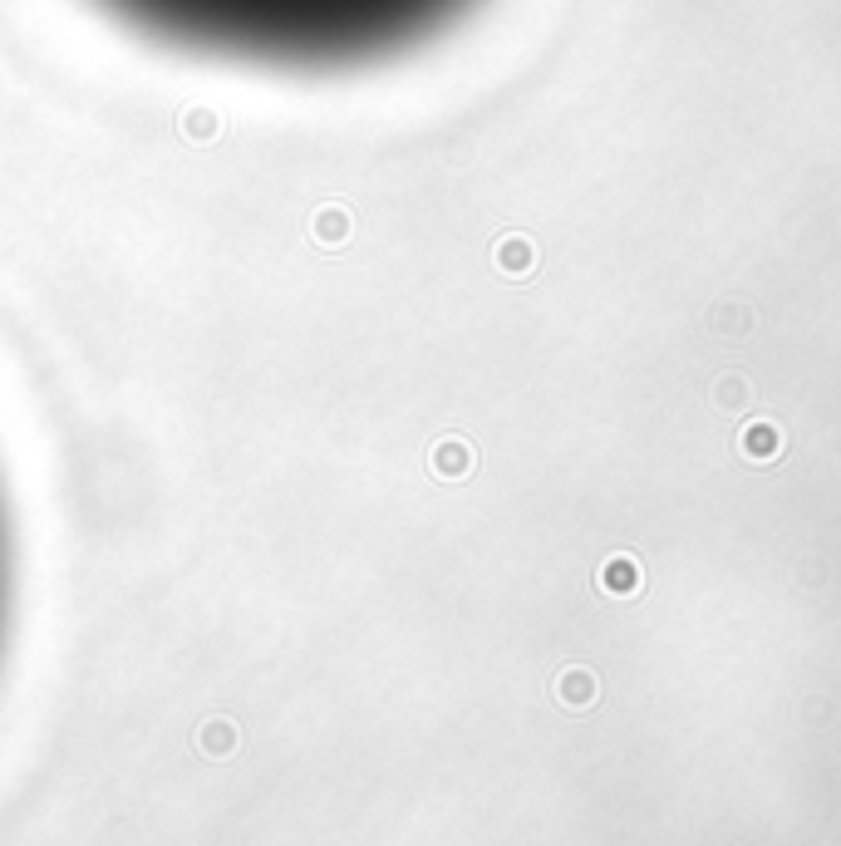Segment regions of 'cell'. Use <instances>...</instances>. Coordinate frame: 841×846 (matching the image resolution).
Masks as SVG:
<instances>
[{
    "label": "cell",
    "instance_id": "obj_1",
    "mask_svg": "<svg viewBox=\"0 0 841 846\" xmlns=\"http://www.w3.org/2000/svg\"><path fill=\"white\" fill-rule=\"evenodd\" d=\"M123 30L197 60L345 74L448 35L482 0H89Z\"/></svg>",
    "mask_w": 841,
    "mask_h": 846
},
{
    "label": "cell",
    "instance_id": "obj_2",
    "mask_svg": "<svg viewBox=\"0 0 841 846\" xmlns=\"http://www.w3.org/2000/svg\"><path fill=\"white\" fill-rule=\"evenodd\" d=\"M0 625H5V517H0Z\"/></svg>",
    "mask_w": 841,
    "mask_h": 846
}]
</instances>
